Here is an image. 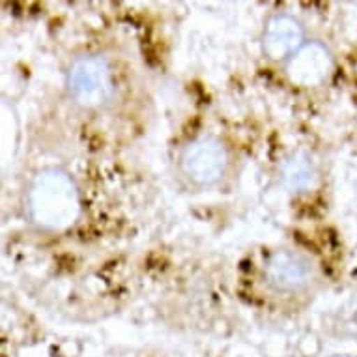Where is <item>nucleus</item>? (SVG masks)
I'll return each mask as SVG.
<instances>
[{
	"label": "nucleus",
	"instance_id": "1",
	"mask_svg": "<svg viewBox=\"0 0 357 357\" xmlns=\"http://www.w3.org/2000/svg\"><path fill=\"white\" fill-rule=\"evenodd\" d=\"M30 211L45 229H66L79 215L75 183L60 170L41 172L30 188Z\"/></svg>",
	"mask_w": 357,
	"mask_h": 357
},
{
	"label": "nucleus",
	"instance_id": "2",
	"mask_svg": "<svg viewBox=\"0 0 357 357\" xmlns=\"http://www.w3.org/2000/svg\"><path fill=\"white\" fill-rule=\"evenodd\" d=\"M68 86L73 100L82 107L94 109L105 105L112 98L111 68L101 56H81L70 68Z\"/></svg>",
	"mask_w": 357,
	"mask_h": 357
},
{
	"label": "nucleus",
	"instance_id": "3",
	"mask_svg": "<svg viewBox=\"0 0 357 357\" xmlns=\"http://www.w3.org/2000/svg\"><path fill=\"white\" fill-rule=\"evenodd\" d=\"M227 169V152L219 141L204 137L193 141L182 153V170L199 185L215 183Z\"/></svg>",
	"mask_w": 357,
	"mask_h": 357
},
{
	"label": "nucleus",
	"instance_id": "4",
	"mask_svg": "<svg viewBox=\"0 0 357 357\" xmlns=\"http://www.w3.org/2000/svg\"><path fill=\"white\" fill-rule=\"evenodd\" d=\"M264 273L271 288L279 292H294L309 284L312 277V266L309 258L303 257L301 252L281 249L271 252Z\"/></svg>",
	"mask_w": 357,
	"mask_h": 357
},
{
	"label": "nucleus",
	"instance_id": "5",
	"mask_svg": "<svg viewBox=\"0 0 357 357\" xmlns=\"http://www.w3.org/2000/svg\"><path fill=\"white\" fill-rule=\"evenodd\" d=\"M266 56L271 60L292 59L303 47V29L298 19L290 15H275L266 24L262 38Z\"/></svg>",
	"mask_w": 357,
	"mask_h": 357
},
{
	"label": "nucleus",
	"instance_id": "6",
	"mask_svg": "<svg viewBox=\"0 0 357 357\" xmlns=\"http://www.w3.org/2000/svg\"><path fill=\"white\" fill-rule=\"evenodd\" d=\"M288 77L301 86H314L329 75L331 54L322 43L312 41L299 49L288 62Z\"/></svg>",
	"mask_w": 357,
	"mask_h": 357
},
{
	"label": "nucleus",
	"instance_id": "7",
	"mask_svg": "<svg viewBox=\"0 0 357 357\" xmlns=\"http://www.w3.org/2000/svg\"><path fill=\"white\" fill-rule=\"evenodd\" d=\"M281 178L284 188L290 191H305L314 182V167L309 155L298 152L287 158L281 165Z\"/></svg>",
	"mask_w": 357,
	"mask_h": 357
}]
</instances>
